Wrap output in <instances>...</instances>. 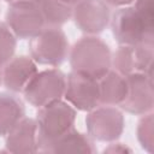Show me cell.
Listing matches in <instances>:
<instances>
[{
	"label": "cell",
	"instance_id": "6da1fadb",
	"mask_svg": "<svg viewBox=\"0 0 154 154\" xmlns=\"http://www.w3.org/2000/svg\"><path fill=\"white\" fill-rule=\"evenodd\" d=\"M72 71L100 79L112 66V54L108 45L95 35L79 38L69 52Z\"/></svg>",
	"mask_w": 154,
	"mask_h": 154
},
{
	"label": "cell",
	"instance_id": "7a4b0ae2",
	"mask_svg": "<svg viewBox=\"0 0 154 154\" xmlns=\"http://www.w3.org/2000/svg\"><path fill=\"white\" fill-rule=\"evenodd\" d=\"M77 112L63 99L38 108L36 114L38 150L48 153L51 146L75 125Z\"/></svg>",
	"mask_w": 154,
	"mask_h": 154
},
{
	"label": "cell",
	"instance_id": "3957f363",
	"mask_svg": "<svg viewBox=\"0 0 154 154\" xmlns=\"http://www.w3.org/2000/svg\"><path fill=\"white\" fill-rule=\"evenodd\" d=\"M29 52L38 65L59 66L69 55V41L65 32L57 26H45L30 38Z\"/></svg>",
	"mask_w": 154,
	"mask_h": 154
},
{
	"label": "cell",
	"instance_id": "277c9868",
	"mask_svg": "<svg viewBox=\"0 0 154 154\" xmlns=\"http://www.w3.org/2000/svg\"><path fill=\"white\" fill-rule=\"evenodd\" d=\"M66 76L59 69L37 71L23 90L25 100L34 107H42L64 97Z\"/></svg>",
	"mask_w": 154,
	"mask_h": 154
},
{
	"label": "cell",
	"instance_id": "5b68a950",
	"mask_svg": "<svg viewBox=\"0 0 154 154\" xmlns=\"http://www.w3.org/2000/svg\"><path fill=\"white\" fill-rule=\"evenodd\" d=\"M111 29L120 46H132L144 40H154V26L148 25L134 6L117 10L111 18Z\"/></svg>",
	"mask_w": 154,
	"mask_h": 154
},
{
	"label": "cell",
	"instance_id": "8992f818",
	"mask_svg": "<svg viewBox=\"0 0 154 154\" xmlns=\"http://www.w3.org/2000/svg\"><path fill=\"white\" fill-rule=\"evenodd\" d=\"M88 135L100 142L117 141L125 126L123 112L114 106H97L88 112L85 117Z\"/></svg>",
	"mask_w": 154,
	"mask_h": 154
},
{
	"label": "cell",
	"instance_id": "52a82bcc",
	"mask_svg": "<svg viewBox=\"0 0 154 154\" xmlns=\"http://www.w3.org/2000/svg\"><path fill=\"white\" fill-rule=\"evenodd\" d=\"M64 97L75 109L83 112L91 111L100 105L99 79L71 71L66 76Z\"/></svg>",
	"mask_w": 154,
	"mask_h": 154
},
{
	"label": "cell",
	"instance_id": "ba28073f",
	"mask_svg": "<svg viewBox=\"0 0 154 154\" xmlns=\"http://www.w3.org/2000/svg\"><path fill=\"white\" fill-rule=\"evenodd\" d=\"M6 24L17 38H31L45 26V19L35 2L11 4L6 12Z\"/></svg>",
	"mask_w": 154,
	"mask_h": 154
},
{
	"label": "cell",
	"instance_id": "9c48e42d",
	"mask_svg": "<svg viewBox=\"0 0 154 154\" xmlns=\"http://www.w3.org/2000/svg\"><path fill=\"white\" fill-rule=\"evenodd\" d=\"M128 93L124 101L119 105L122 109L135 116H143L153 111L154 91L153 76L143 72H134L125 76Z\"/></svg>",
	"mask_w": 154,
	"mask_h": 154
},
{
	"label": "cell",
	"instance_id": "30bf717a",
	"mask_svg": "<svg viewBox=\"0 0 154 154\" xmlns=\"http://www.w3.org/2000/svg\"><path fill=\"white\" fill-rule=\"evenodd\" d=\"M72 18L82 32L97 35L109 24V6L103 0H81L72 8Z\"/></svg>",
	"mask_w": 154,
	"mask_h": 154
},
{
	"label": "cell",
	"instance_id": "8fae6325",
	"mask_svg": "<svg viewBox=\"0 0 154 154\" xmlns=\"http://www.w3.org/2000/svg\"><path fill=\"white\" fill-rule=\"evenodd\" d=\"M5 137V147L10 153L31 154L38 152L37 124L34 118H22Z\"/></svg>",
	"mask_w": 154,
	"mask_h": 154
},
{
	"label": "cell",
	"instance_id": "7c38bea8",
	"mask_svg": "<svg viewBox=\"0 0 154 154\" xmlns=\"http://www.w3.org/2000/svg\"><path fill=\"white\" fill-rule=\"evenodd\" d=\"M37 71V64L31 57H13L4 65V70L1 71L2 83L11 93H23L24 88Z\"/></svg>",
	"mask_w": 154,
	"mask_h": 154
},
{
	"label": "cell",
	"instance_id": "4fadbf2b",
	"mask_svg": "<svg viewBox=\"0 0 154 154\" xmlns=\"http://www.w3.org/2000/svg\"><path fill=\"white\" fill-rule=\"evenodd\" d=\"M128 93L126 78L117 71L109 70L105 76L99 79L100 105L119 106Z\"/></svg>",
	"mask_w": 154,
	"mask_h": 154
},
{
	"label": "cell",
	"instance_id": "5bb4252c",
	"mask_svg": "<svg viewBox=\"0 0 154 154\" xmlns=\"http://www.w3.org/2000/svg\"><path fill=\"white\" fill-rule=\"evenodd\" d=\"M96 152L91 137L82 134L73 128L59 137L48 149V153H83L93 154Z\"/></svg>",
	"mask_w": 154,
	"mask_h": 154
},
{
	"label": "cell",
	"instance_id": "9a60e30c",
	"mask_svg": "<svg viewBox=\"0 0 154 154\" xmlns=\"http://www.w3.org/2000/svg\"><path fill=\"white\" fill-rule=\"evenodd\" d=\"M24 117L25 108L22 100L11 93H0V136H6Z\"/></svg>",
	"mask_w": 154,
	"mask_h": 154
},
{
	"label": "cell",
	"instance_id": "2e32d148",
	"mask_svg": "<svg viewBox=\"0 0 154 154\" xmlns=\"http://www.w3.org/2000/svg\"><path fill=\"white\" fill-rule=\"evenodd\" d=\"M38 7L47 26L59 28L72 18L73 7L60 0H40Z\"/></svg>",
	"mask_w": 154,
	"mask_h": 154
},
{
	"label": "cell",
	"instance_id": "e0dca14e",
	"mask_svg": "<svg viewBox=\"0 0 154 154\" xmlns=\"http://www.w3.org/2000/svg\"><path fill=\"white\" fill-rule=\"evenodd\" d=\"M112 65L116 69L114 71H117L124 77L136 72L132 46H120L112 57Z\"/></svg>",
	"mask_w": 154,
	"mask_h": 154
},
{
	"label": "cell",
	"instance_id": "ac0fdd59",
	"mask_svg": "<svg viewBox=\"0 0 154 154\" xmlns=\"http://www.w3.org/2000/svg\"><path fill=\"white\" fill-rule=\"evenodd\" d=\"M137 140L141 144V147L148 152L153 153L154 150V119H153V112L146 113L141 117L137 124L136 129Z\"/></svg>",
	"mask_w": 154,
	"mask_h": 154
},
{
	"label": "cell",
	"instance_id": "d6986e66",
	"mask_svg": "<svg viewBox=\"0 0 154 154\" xmlns=\"http://www.w3.org/2000/svg\"><path fill=\"white\" fill-rule=\"evenodd\" d=\"M17 46V37L5 23H0V66H4L13 58Z\"/></svg>",
	"mask_w": 154,
	"mask_h": 154
},
{
	"label": "cell",
	"instance_id": "ffe728a7",
	"mask_svg": "<svg viewBox=\"0 0 154 154\" xmlns=\"http://www.w3.org/2000/svg\"><path fill=\"white\" fill-rule=\"evenodd\" d=\"M134 8L143 18V20L154 26V14H153V0H135Z\"/></svg>",
	"mask_w": 154,
	"mask_h": 154
},
{
	"label": "cell",
	"instance_id": "44dd1931",
	"mask_svg": "<svg viewBox=\"0 0 154 154\" xmlns=\"http://www.w3.org/2000/svg\"><path fill=\"white\" fill-rule=\"evenodd\" d=\"M132 150L126 147L123 143H116V141H113L107 148L103 149V153H131Z\"/></svg>",
	"mask_w": 154,
	"mask_h": 154
},
{
	"label": "cell",
	"instance_id": "7402d4cb",
	"mask_svg": "<svg viewBox=\"0 0 154 154\" xmlns=\"http://www.w3.org/2000/svg\"><path fill=\"white\" fill-rule=\"evenodd\" d=\"M108 6H114V7H124V6H130L131 4L135 2V0H103Z\"/></svg>",
	"mask_w": 154,
	"mask_h": 154
},
{
	"label": "cell",
	"instance_id": "603a6c76",
	"mask_svg": "<svg viewBox=\"0 0 154 154\" xmlns=\"http://www.w3.org/2000/svg\"><path fill=\"white\" fill-rule=\"evenodd\" d=\"M8 5L11 4H17V2H35V4H38L40 0H5Z\"/></svg>",
	"mask_w": 154,
	"mask_h": 154
},
{
	"label": "cell",
	"instance_id": "cb8c5ba5",
	"mask_svg": "<svg viewBox=\"0 0 154 154\" xmlns=\"http://www.w3.org/2000/svg\"><path fill=\"white\" fill-rule=\"evenodd\" d=\"M60 1H63V2H65V4H67V5H70V6H75L76 4H78L81 0H60Z\"/></svg>",
	"mask_w": 154,
	"mask_h": 154
},
{
	"label": "cell",
	"instance_id": "d4e9b609",
	"mask_svg": "<svg viewBox=\"0 0 154 154\" xmlns=\"http://www.w3.org/2000/svg\"><path fill=\"white\" fill-rule=\"evenodd\" d=\"M2 83V72H1V70H0V84Z\"/></svg>",
	"mask_w": 154,
	"mask_h": 154
}]
</instances>
